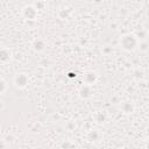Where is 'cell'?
I'll use <instances>...</instances> for the list:
<instances>
[{"label":"cell","instance_id":"obj_2","mask_svg":"<svg viewBox=\"0 0 149 149\" xmlns=\"http://www.w3.org/2000/svg\"><path fill=\"white\" fill-rule=\"evenodd\" d=\"M14 83H15V85L19 86V87H24V86H27V84H28V77H27L24 73H19V74L15 76Z\"/></svg>","mask_w":149,"mask_h":149},{"label":"cell","instance_id":"obj_3","mask_svg":"<svg viewBox=\"0 0 149 149\" xmlns=\"http://www.w3.org/2000/svg\"><path fill=\"white\" fill-rule=\"evenodd\" d=\"M23 14H24V16H26L27 19H29V20H34V17L36 16L37 12H36V8L29 6V7H26V8L23 9Z\"/></svg>","mask_w":149,"mask_h":149},{"label":"cell","instance_id":"obj_1","mask_svg":"<svg viewBox=\"0 0 149 149\" xmlns=\"http://www.w3.org/2000/svg\"><path fill=\"white\" fill-rule=\"evenodd\" d=\"M121 45L126 50H133L136 47V40L133 35H126L121 38Z\"/></svg>","mask_w":149,"mask_h":149}]
</instances>
